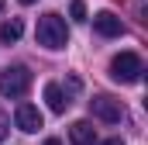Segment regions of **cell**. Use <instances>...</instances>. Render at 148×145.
Instances as JSON below:
<instances>
[{"mask_svg":"<svg viewBox=\"0 0 148 145\" xmlns=\"http://www.w3.org/2000/svg\"><path fill=\"white\" fill-rule=\"evenodd\" d=\"M45 100H48V107L55 110V114H66V107H69V97H66V90L59 83H48L45 86Z\"/></svg>","mask_w":148,"mask_h":145,"instance_id":"8","label":"cell"},{"mask_svg":"<svg viewBox=\"0 0 148 145\" xmlns=\"http://www.w3.org/2000/svg\"><path fill=\"white\" fill-rule=\"evenodd\" d=\"M90 114L100 117V121H107V124H117V121L124 117V104L114 100V97H107V93H97V97L90 100Z\"/></svg>","mask_w":148,"mask_h":145,"instance_id":"4","label":"cell"},{"mask_svg":"<svg viewBox=\"0 0 148 145\" xmlns=\"http://www.w3.org/2000/svg\"><path fill=\"white\" fill-rule=\"evenodd\" d=\"M21 35H24V24H21V17H10V21H3V28H0V41H17Z\"/></svg>","mask_w":148,"mask_h":145,"instance_id":"9","label":"cell"},{"mask_svg":"<svg viewBox=\"0 0 148 145\" xmlns=\"http://www.w3.org/2000/svg\"><path fill=\"white\" fill-rule=\"evenodd\" d=\"M100 145H121V138H110V142H100Z\"/></svg>","mask_w":148,"mask_h":145,"instance_id":"12","label":"cell"},{"mask_svg":"<svg viewBox=\"0 0 148 145\" xmlns=\"http://www.w3.org/2000/svg\"><path fill=\"white\" fill-rule=\"evenodd\" d=\"M93 31L103 38H121L124 35V24H121V17L110 14V10H100V14H93Z\"/></svg>","mask_w":148,"mask_h":145,"instance_id":"5","label":"cell"},{"mask_svg":"<svg viewBox=\"0 0 148 145\" xmlns=\"http://www.w3.org/2000/svg\"><path fill=\"white\" fill-rule=\"evenodd\" d=\"M7 131H10V121H7V114H3V107H0V142L7 138Z\"/></svg>","mask_w":148,"mask_h":145,"instance_id":"11","label":"cell"},{"mask_svg":"<svg viewBox=\"0 0 148 145\" xmlns=\"http://www.w3.org/2000/svg\"><path fill=\"white\" fill-rule=\"evenodd\" d=\"M28 90H31V69L28 66H7V69L0 72V93L3 97L21 100Z\"/></svg>","mask_w":148,"mask_h":145,"instance_id":"2","label":"cell"},{"mask_svg":"<svg viewBox=\"0 0 148 145\" xmlns=\"http://www.w3.org/2000/svg\"><path fill=\"white\" fill-rule=\"evenodd\" d=\"M141 72H145V62H141L138 52H121V55L110 59V76L117 83H138Z\"/></svg>","mask_w":148,"mask_h":145,"instance_id":"3","label":"cell"},{"mask_svg":"<svg viewBox=\"0 0 148 145\" xmlns=\"http://www.w3.org/2000/svg\"><path fill=\"white\" fill-rule=\"evenodd\" d=\"M69 41V28L62 21V14H41L38 17V45H45L48 52H59L66 48Z\"/></svg>","mask_w":148,"mask_h":145,"instance_id":"1","label":"cell"},{"mask_svg":"<svg viewBox=\"0 0 148 145\" xmlns=\"http://www.w3.org/2000/svg\"><path fill=\"white\" fill-rule=\"evenodd\" d=\"M69 14H73V21H86V3H83V0H73Z\"/></svg>","mask_w":148,"mask_h":145,"instance_id":"10","label":"cell"},{"mask_svg":"<svg viewBox=\"0 0 148 145\" xmlns=\"http://www.w3.org/2000/svg\"><path fill=\"white\" fill-rule=\"evenodd\" d=\"M45 145H62V142H59V138H48V142H45Z\"/></svg>","mask_w":148,"mask_h":145,"instance_id":"13","label":"cell"},{"mask_svg":"<svg viewBox=\"0 0 148 145\" xmlns=\"http://www.w3.org/2000/svg\"><path fill=\"white\" fill-rule=\"evenodd\" d=\"M21 3H35V0H21Z\"/></svg>","mask_w":148,"mask_h":145,"instance_id":"15","label":"cell"},{"mask_svg":"<svg viewBox=\"0 0 148 145\" xmlns=\"http://www.w3.org/2000/svg\"><path fill=\"white\" fill-rule=\"evenodd\" d=\"M69 142H73V145H97L93 124H90V121H76L73 128H69Z\"/></svg>","mask_w":148,"mask_h":145,"instance_id":"7","label":"cell"},{"mask_svg":"<svg viewBox=\"0 0 148 145\" xmlns=\"http://www.w3.org/2000/svg\"><path fill=\"white\" fill-rule=\"evenodd\" d=\"M3 7H7V0H0V14H3Z\"/></svg>","mask_w":148,"mask_h":145,"instance_id":"14","label":"cell"},{"mask_svg":"<svg viewBox=\"0 0 148 145\" xmlns=\"http://www.w3.org/2000/svg\"><path fill=\"white\" fill-rule=\"evenodd\" d=\"M14 124H17L21 131H38V128H41V110H38L35 104H17Z\"/></svg>","mask_w":148,"mask_h":145,"instance_id":"6","label":"cell"}]
</instances>
